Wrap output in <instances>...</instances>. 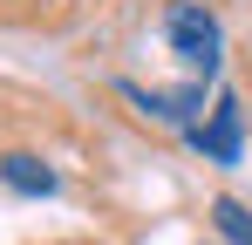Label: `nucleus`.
<instances>
[{
    "mask_svg": "<svg viewBox=\"0 0 252 245\" xmlns=\"http://www.w3.org/2000/svg\"><path fill=\"white\" fill-rule=\"evenodd\" d=\"M164 34H170V48L191 61V82H211L218 75V55H225V34H218V21H211L205 7H191V0H177L164 14Z\"/></svg>",
    "mask_w": 252,
    "mask_h": 245,
    "instance_id": "obj_1",
    "label": "nucleus"
},
{
    "mask_svg": "<svg viewBox=\"0 0 252 245\" xmlns=\"http://www.w3.org/2000/svg\"><path fill=\"white\" fill-rule=\"evenodd\" d=\"M0 184H7V191H21V198H55V170H48L41 157H28V150L0 157Z\"/></svg>",
    "mask_w": 252,
    "mask_h": 245,
    "instance_id": "obj_4",
    "label": "nucleus"
},
{
    "mask_svg": "<svg viewBox=\"0 0 252 245\" xmlns=\"http://www.w3.org/2000/svg\"><path fill=\"white\" fill-rule=\"evenodd\" d=\"M191 143H198L211 163H239V150H246V109H239L232 89L211 102V122H191Z\"/></svg>",
    "mask_w": 252,
    "mask_h": 245,
    "instance_id": "obj_2",
    "label": "nucleus"
},
{
    "mask_svg": "<svg viewBox=\"0 0 252 245\" xmlns=\"http://www.w3.org/2000/svg\"><path fill=\"white\" fill-rule=\"evenodd\" d=\"M123 95L150 122H170V129H191V116L205 109V82H184V89H136V82H123Z\"/></svg>",
    "mask_w": 252,
    "mask_h": 245,
    "instance_id": "obj_3",
    "label": "nucleus"
},
{
    "mask_svg": "<svg viewBox=\"0 0 252 245\" xmlns=\"http://www.w3.org/2000/svg\"><path fill=\"white\" fill-rule=\"evenodd\" d=\"M211 225H218L225 245H252V211L239 198H218V204H211Z\"/></svg>",
    "mask_w": 252,
    "mask_h": 245,
    "instance_id": "obj_5",
    "label": "nucleus"
}]
</instances>
